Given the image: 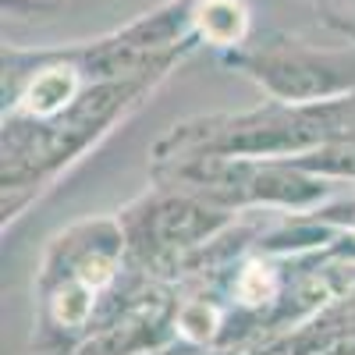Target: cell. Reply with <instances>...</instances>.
Here are the masks:
<instances>
[{"label": "cell", "mask_w": 355, "mask_h": 355, "mask_svg": "<svg viewBox=\"0 0 355 355\" xmlns=\"http://www.w3.org/2000/svg\"><path fill=\"white\" fill-rule=\"evenodd\" d=\"M217 224L220 217H214L210 210H199L192 202H167L153 214V239L157 245H185L210 234Z\"/></svg>", "instance_id": "obj_5"}, {"label": "cell", "mask_w": 355, "mask_h": 355, "mask_svg": "<svg viewBox=\"0 0 355 355\" xmlns=\"http://www.w3.org/2000/svg\"><path fill=\"white\" fill-rule=\"evenodd\" d=\"M89 309H93V302H89V288L71 281L64 284L61 291H57V299H53V316L68 323V327H75V323H82L89 316Z\"/></svg>", "instance_id": "obj_7"}, {"label": "cell", "mask_w": 355, "mask_h": 355, "mask_svg": "<svg viewBox=\"0 0 355 355\" xmlns=\"http://www.w3.org/2000/svg\"><path fill=\"white\" fill-rule=\"evenodd\" d=\"M270 274H266V266H249V270L242 274L239 281V291H242V299L245 302H259L263 295H270Z\"/></svg>", "instance_id": "obj_8"}, {"label": "cell", "mask_w": 355, "mask_h": 355, "mask_svg": "<svg viewBox=\"0 0 355 355\" xmlns=\"http://www.w3.org/2000/svg\"><path fill=\"white\" fill-rule=\"evenodd\" d=\"M78 93V68L75 64H53V68H43L33 75L25 89V110L36 114V117H53L61 114Z\"/></svg>", "instance_id": "obj_4"}, {"label": "cell", "mask_w": 355, "mask_h": 355, "mask_svg": "<svg viewBox=\"0 0 355 355\" xmlns=\"http://www.w3.org/2000/svg\"><path fill=\"white\" fill-rule=\"evenodd\" d=\"M295 167L316 171V174H338V178H355V139H338L327 146H316L313 153H302Z\"/></svg>", "instance_id": "obj_6"}, {"label": "cell", "mask_w": 355, "mask_h": 355, "mask_svg": "<svg viewBox=\"0 0 355 355\" xmlns=\"http://www.w3.org/2000/svg\"><path fill=\"white\" fill-rule=\"evenodd\" d=\"M192 36L214 46H242L249 36V8L242 0H192Z\"/></svg>", "instance_id": "obj_3"}, {"label": "cell", "mask_w": 355, "mask_h": 355, "mask_svg": "<svg viewBox=\"0 0 355 355\" xmlns=\"http://www.w3.org/2000/svg\"><path fill=\"white\" fill-rule=\"evenodd\" d=\"M231 61L259 78L277 100L313 103L355 93V50H309L284 43L256 53H234Z\"/></svg>", "instance_id": "obj_2"}, {"label": "cell", "mask_w": 355, "mask_h": 355, "mask_svg": "<svg viewBox=\"0 0 355 355\" xmlns=\"http://www.w3.org/2000/svg\"><path fill=\"white\" fill-rule=\"evenodd\" d=\"M202 128L192 135V146L210 157H302L313 146L355 139V93L313 103L284 100L242 117H217Z\"/></svg>", "instance_id": "obj_1"}]
</instances>
